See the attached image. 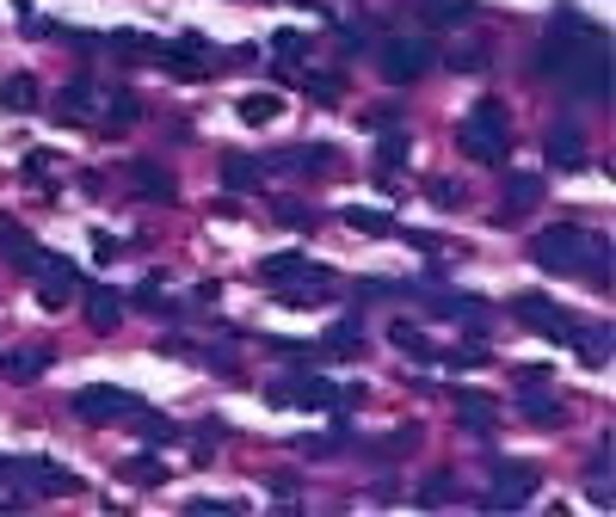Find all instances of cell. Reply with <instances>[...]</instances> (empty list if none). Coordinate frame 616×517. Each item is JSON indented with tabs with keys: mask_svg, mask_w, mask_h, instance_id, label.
<instances>
[{
	"mask_svg": "<svg viewBox=\"0 0 616 517\" xmlns=\"http://www.w3.org/2000/svg\"><path fill=\"white\" fill-rule=\"evenodd\" d=\"M537 75L567 87L586 105H604L611 99V38L598 31L592 20L579 13H561V25H549V38L537 50Z\"/></svg>",
	"mask_w": 616,
	"mask_h": 517,
	"instance_id": "cell-1",
	"label": "cell"
},
{
	"mask_svg": "<svg viewBox=\"0 0 616 517\" xmlns=\"http://www.w3.org/2000/svg\"><path fill=\"white\" fill-rule=\"evenodd\" d=\"M530 259L555 277H579L592 289H611V241H598L592 229H549L530 241Z\"/></svg>",
	"mask_w": 616,
	"mask_h": 517,
	"instance_id": "cell-2",
	"label": "cell"
},
{
	"mask_svg": "<svg viewBox=\"0 0 616 517\" xmlns=\"http://www.w3.org/2000/svg\"><path fill=\"white\" fill-rule=\"evenodd\" d=\"M457 148L475 160V167H500L505 148H512V112L500 99H475L469 117L457 124Z\"/></svg>",
	"mask_w": 616,
	"mask_h": 517,
	"instance_id": "cell-3",
	"label": "cell"
},
{
	"mask_svg": "<svg viewBox=\"0 0 616 517\" xmlns=\"http://www.w3.org/2000/svg\"><path fill=\"white\" fill-rule=\"evenodd\" d=\"M537 493H542V468H537V462H500L482 505H487V512H524Z\"/></svg>",
	"mask_w": 616,
	"mask_h": 517,
	"instance_id": "cell-4",
	"label": "cell"
},
{
	"mask_svg": "<svg viewBox=\"0 0 616 517\" xmlns=\"http://www.w3.org/2000/svg\"><path fill=\"white\" fill-rule=\"evenodd\" d=\"M512 321H524L530 333H542V339L567 345L574 339V326H579V314H567L561 302H549L542 289H524V296H512Z\"/></svg>",
	"mask_w": 616,
	"mask_h": 517,
	"instance_id": "cell-5",
	"label": "cell"
},
{
	"mask_svg": "<svg viewBox=\"0 0 616 517\" xmlns=\"http://www.w3.org/2000/svg\"><path fill=\"white\" fill-rule=\"evenodd\" d=\"M154 62H161L174 80H210L216 43L204 38V31H179L174 43H161V50H154Z\"/></svg>",
	"mask_w": 616,
	"mask_h": 517,
	"instance_id": "cell-6",
	"label": "cell"
},
{
	"mask_svg": "<svg viewBox=\"0 0 616 517\" xmlns=\"http://www.w3.org/2000/svg\"><path fill=\"white\" fill-rule=\"evenodd\" d=\"M31 277H38V302H43V308L75 302V296H80V284H87L75 259H62V253H43V247L31 253Z\"/></svg>",
	"mask_w": 616,
	"mask_h": 517,
	"instance_id": "cell-7",
	"label": "cell"
},
{
	"mask_svg": "<svg viewBox=\"0 0 616 517\" xmlns=\"http://www.w3.org/2000/svg\"><path fill=\"white\" fill-rule=\"evenodd\" d=\"M7 480H20L25 493L38 499H62V493H80V475H68L62 462L50 456H25V462H7Z\"/></svg>",
	"mask_w": 616,
	"mask_h": 517,
	"instance_id": "cell-8",
	"label": "cell"
},
{
	"mask_svg": "<svg viewBox=\"0 0 616 517\" xmlns=\"http://www.w3.org/2000/svg\"><path fill=\"white\" fill-rule=\"evenodd\" d=\"M376 68H383L388 87H407V80H420L425 68H432V43L401 31V38H388L383 50H376Z\"/></svg>",
	"mask_w": 616,
	"mask_h": 517,
	"instance_id": "cell-9",
	"label": "cell"
},
{
	"mask_svg": "<svg viewBox=\"0 0 616 517\" xmlns=\"http://www.w3.org/2000/svg\"><path fill=\"white\" fill-rule=\"evenodd\" d=\"M68 406H75V419H87V425H112V419H130V413H142V401H136L130 388H112V383L80 388Z\"/></svg>",
	"mask_w": 616,
	"mask_h": 517,
	"instance_id": "cell-10",
	"label": "cell"
},
{
	"mask_svg": "<svg viewBox=\"0 0 616 517\" xmlns=\"http://www.w3.org/2000/svg\"><path fill=\"white\" fill-rule=\"evenodd\" d=\"M271 406H333V383L328 376H284V383H266Z\"/></svg>",
	"mask_w": 616,
	"mask_h": 517,
	"instance_id": "cell-11",
	"label": "cell"
},
{
	"mask_svg": "<svg viewBox=\"0 0 616 517\" xmlns=\"http://www.w3.org/2000/svg\"><path fill=\"white\" fill-rule=\"evenodd\" d=\"M413 302H425L432 314H450V321H475V333H482V321H487V302H475V296H457V289H438V284H413L407 289Z\"/></svg>",
	"mask_w": 616,
	"mask_h": 517,
	"instance_id": "cell-12",
	"label": "cell"
},
{
	"mask_svg": "<svg viewBox=\"0 0 616 517\" xmlns=\"http://www.w3.org/2000/svg\"><path fill=\"white\" fill-rule=\"evenodd\" d=\"M518 413L530 425H542V431H555L567 406H561V395H549V388H542V376H524V383H518Z\"/></svg>",
	"mask_w": 616,
	"mask_h": 517,
	"instance_id": "cell-13",
	"label": "cell"
},
{
	"mask_svg": "<svg viewBox=\"0 0 616 517\" xmlns=\"http://www.w3.org/2000/svg\"><path fill=\"white\" fill-rule=\"evenodd\" d=\"M542 204V179L537 172H505V197H500V222H518Z\"/></svg>",
	"mask_w": 616,
	"mask_h": 517,
	"instance_id": "cell-14",
	"label": "cell"
},
{
	"mask_svg": "<svg viewBox=\"0 0 616 517\" xmlns=\"http://www.w3.org/2000/svg\"><path fill=\"white\" fill-rule=\"evenodd\" d=\"M542 148H549V160H555L561 172L586 167V135H579V124H549V135H542Z\"/></svg>",
	"mask_w": 616,
	"mask_h": 517,
	"instance_id": "cell-15",
	"label": "cell"
},
{
	"mask_svg": "<svg viewBox=\"0 0 616 517\" xmlns=\"http://www.w3.org/2000/svg\"><path fill=\"white\" fill-rule=\"evenodd\" d=\"M99 87L93 80H68V87H62V99H56V117L62 124H87V117H99Z\"/></svg>",
	"mask_w": 616,
	"mask_h": 517,
	"instance_id": "cell-16",
	"label": "cell"
},
{
	"mask_svg": "<svg viewBox=\"0 0 616 517\" xmlns=\"http://www.w3.org/2000/svg\"><path fill=\"white\" fill-rule=\"evenodd\" d=\"M130 179H136V197H149V204H174V197H179L174 172L161 167V160H136Z\"/></svg>",
	"mask_w": 616,
	"mask_h": 517,
	"instance_id": "cell-17",
	"label": "cell"
},
{
	"mask_svg": "<svg viewBox=\"0 0 616 517\" xmlns=\"http://www.w3.org/2000/svg\"><path fill=\"white\" fill-rule=\"evenodd\" d=\"M284 277H328V266H308L303 253H266L259 259V284H284Z\"/></svg>",
	"mask_w": 616,
	"mask_h": 517,
	"instance_id": "cell-18",
	"label": "cell"
},
{
	"mask_svg": "<svg viewBox=\"0 0 616 517\" xmlns=\"http://www.w3.org/2000/svg\"><path fill=\"white\" fill-rule=\"evenodd\" d=\"M457 419L475 431V438H487L493 425H500V406L487 401V395H475V388H457Z\"/></svg>",
	"mask_w": 616,
	"mask_h": 517,
	"instance_id": "cell-19",
	"label": "cell"
},
{
	"mask_svg": "<svg viewBox=\"0 0 616 517\" xmlns=\"http://www.w3.org/2000/svg\"><path fill=\"white\" fill-rule=\"evenodd\" d=\"M80 296H87V321L99 326V333H112L117 321H124V296L105 284H80Z\"/></svg>",
	"mask_w": 616,
	"mask_h": 517,
	"instance_id": "cell-20",
	"label": "cell"
},
{
	"mask_svg": "<svg viewBox=\"0 0 616 517\" xmlns=\"http://www.w3.org/2000/svg\"><path fill=\"white\" fill-rule=\"evenodd\" d=\"M266 172H333V148H278Z\"/></svg>",
	"mask_w": 616,
	"mask_h": 517,
	"instance_id": "cell-21",
	"label": "cell"
},
{
	"mask_svg": "<svg viewBox=\"0 0 616 517\" xmlns=\"http://www.w3.org/2000/svg\"><path fill=\"white\" fill-rule=\"evenodd\" d=\"M358 351H364V321H358V314L333 321L328 339H321V358H358Z\"/></svg>",
	"mask_w": 616,
	"mask_h": 517,
	"instance_id": "cell-22",
	"label": "cell"
},
{
	"mask_svg": "<svg viewBox=\"0 0 616 517\" xmlns=\"http://www.w3.org/2000/svg\"><path fill=\"white\" fill-rule=\"evenodd\" d=\"M0 370H7L13 383H38L43 370H50V351H43V345H13V351L0 358Z\"/></svg>",
	"mask_w": 616,
	"mask_h": 517,
	"instance_id": "cell-23",
	"label": "cell"
},
{
	"mask_svg": "<svg viewBox=\"0 0 616 517\" xmlns=\"http://www.w3.org/2000/svg\"><path fill=\"white\" fill-rule=\"evenodd\" d=\"M136 117H142V105H136V93H124V87L99 99V124H105V135H124Z\"/></svg>",
	"mask_w": 616,
	"mask_h": 517,
	"instance_id": "cell-24",
	"label": "cell"
},
{
	"mask_svg": "<svg viewBox=\"0 0 616 517\" xmlns=\"http://www.w3.org/2000/svg\"><path fill=\"white\" fill-rule=\"evenodd\" d=\"M0 253H7V266L31 271V253H38V241H31V229H20L13 216H0Z\"/></svg>",
	"mask_w": 616,
	"mask_h": 517,
	"instance_id": "cell-25",
	"label": "cell"
},
{
	"mask_svg": "<svg viewBox=\"0 0 616 517\" xmlns=\"http://www.w3.org/2000/svg\"><path fill=\"white\" fill-rule=\"evenodd\" d=\"M105 50L124 62H154V50H161V38H149V31H136V25H124V31H112L105 38Z\"/></svg>",
	"mask_w": 616,
	"mask_h": 517,
	"instance_id": "cell-26",
	"label": "cell"
},
{
	"mask_svg": "<svg viewBox=\"0 0 616 517\" xmlns=\"http://www.w3.org/2000/svg\"><path fill=\"white\" fill-rule=\"evenodd\" d=\"M259 179H266V160H253V154H229L222 160V185L229 192H259Z\"/></svg>",
	"mask_w": 616,
	"mask_h": 517,
	"instance_id": "cell-27",
	"label": "cell"
},
{
	"mask_svg": "<svg viewBox=\"0 0 616 517\" xmlns=\"http://www.w3.org/2000/svg\"><path fill=\"white\" fill-rule=\"evenodd\" d=\"M567 345H579V358H586V364H611V326L579 321V326H574V339H567Z\"/></svg>",
	"mask_w": 616,
	"mask_h": 517,
	"instance_id": "cell-28",
	"label": "cell"
},
{
	"mask_svg": "<svg viewBox=\"0 0 616 517\" xmlns=\"http://www.w3.org/2000/svg\"><path fill=\"white\" fill-rule=\"evenodd\" d=\"M308 50H315V38H308V31H278V38H271V56H278V68H271V75L290 80V62H303Z\"/></svg>",
	"mask_w": 616,
	"mask_h": 517,
	"instance_id": "cell-29",
	"label": "cell"
},
{
	"mask_svg": "<svg viewBox=\"0 0 616 517\" xmlns=\"http://www.w3.org/2000/svg\"><path fill=\"white\" fill-rule=\"evenodd\" d=\"M413 160V135L407 130H383L376 135V172H395V167H407Z\"/></svg>",
	"mask_w": 616,
	"mask_h": 517,
	"instance_id": "cell-30",
	"label": "cell"
},
{
	"mask_svg": "<svg viewBox=\"0 0 616 517\" xmlns=\"http://www.w3.org/2000/svg\"><path fill=\"white\" fill-rule=\"evenodd\" d=\"M425 25H469L475 20V0H420Z\"/></svg>",
	"mask_w": 616,
	"mask_h": 517,
	"instance_id": "cell-31",
	"label": "cell"
},
{
	"mask_svg": "<svg viewBox=\"0 0 616 517\" xmlns=\"http://www.w3.org/2000/svg\"><path fill=\"white\" fill-rule=\"evenodd\" d=\"M271 289H278V302H284V308H315V302H328L333 271H328V277H315V284H271Z\"/></svg>",
	"mask_w": 616,
	"mask_h": 517,
	"instance_id": "cell-32",
	"label": "cell"
},
{
	"mask_svg": "<svg viewBox=\"0 0 616 517\" xmlns=\"http://www.w3.org/2000/svg\"><path fill=\"white\" fill-rule=\"evenodd\" d=\"M388 345H395V351H407V358H420V364H432V358H438V351H432V339H425L413 321H395V326H388Z\"/></svg>",
	"mask_w": 616,
	"mask_h": 517,
	"instance_id": "cell-33",
	"label": "cell"
},
{
	"mask_svg": "<svg viewBox=\"0 0 616 517\" xmlns=\"http://www.w3.org/2000/svg\"><path fill=\"white\" fill-rule=\"evenodd\" d=\"M234 112H241V124L259 130V124H278V117H284V99H278V93H247Z\"/></svg>",
	"mask_w": 616,
	"mask_h": 517,
	"instance_id": "cell-34",
	"label": "cell"
},
{
	"mask_svg": "<svg viewBox=\"0 0 616 517\" xmlns=\"http://www.w3.org/2000/svg\"><path fill=\"white\" fill-rule=\"evenodd\" d=\"M0 105H7V112H38V80L31 75H7L0 80Z\"/></svg>",
	"mask_w": 616,
	"mask_h": 517,
	"instance_id": "cell-35",
	"label": "cell"
},
{
	"mask_svg": "<svg viewBox=\"0 0 616 517\" xmlns=\"http://www.w3.org/2000/svg\"><path fill=\"white\" fill-rule=\"evenodd\" d=\"M339 222H346L351 234H388V229H395V216H388V210H358V204H346Z\"/></svg>",
	"mask_w": 616,
	"mask_h": 517,
	"instance_id": "cell-36",
	"label": "cell"
},
{
	"mask_svg": "<svg viewBox=\"0 0 616 517\" xmlns=\"http://www.w3.org/2000/svg\"><path fill=\"white\" fill-rule=\"evenodd\" d=\"M117 475L130 480V487H161V480H167V462H154V456H130L124 468H117Z\"/></svg>",
	"mask_w": 616,
	"mask_h": 517,
	"instance_id": "cell-37",
	"label": "cell"
},
{
	"mask_svg": "<svg viewBox=\"0 0 616 517\" xmlns=\"http://www.w3.org/2000/svg\"><path fill=\"white\" fill-rule=\"evenodd\" d=\"M420 505H450V499H457V475H450V468H438V475H425L420 480Z\"/></svg>",
	"mask_w": 616,
	"mask_h": 517,
	"instance_id": "cell-38",
	"label": "cell"
},
{
	"mask_svg": "<svg viewBox=\"0 0 616 517\" xmlns=\"http://www.w3.org/2000/svg\"><path fill=\"white\" fill-rule=\"evenodd\" d=\"M179 438H185V425L161 419V413H149V419H142V443H149V450H167V443H179Z\"/></svg>",
	"mask_w": 616,
	"mask_h": 517,
	"instance_id": "cell-39",
	"label": "cell"
},
{
	"mask_svg": "<svg viewBox=\"0 0 616 517\" xmlns=\"http://www.w3.org/2000/svg\"><path fill=\"white\" fill-rule=\"evenodd\" d=\"M303 93L315 105H339V75H303Z\"/></svg>",
	"mask_w": 616,
	"mask_h": 517,
	"instance_id": "cell-40",
	"label": "cell"
},
{
	"mask_svg": "<svg viewBox=\"0 0 616 517\" xmlns=\"http://www.w3.org/2000/svg\"><path fill=\"white\" fill-rule=\"evenodd\" d=\"M271 216H278V222H290V229H315V210H308V204H296V197H278V204H271Z\"/></svg>",
	"mask_w": 616,
	"mask_h": 517,
	"instance_id": "cell-41",
	"label": "cell"
},
{
	"mask_svg": "<svg viewBox=\"0 0 616 517\" xmlns=\"http://www.w3.org/2000/svg\"><path fill=\"white\" fill-rule=\"evenodd\" d=\"M450 62H457L462 75H482V68H487V43H482V38H475V43H462V50H457Z\"/></svg>",
	"mask_w": 616,
	"mask_h": 517,
	"instance_id": "cell-42",
	"label": "cell"
},
{
	"mask_svg": "<svg viewBox=\"0 0 616 517\" xmlns=\"http://www.w3.org/2000/svg\"><path fill=\"white\" fill-rule=\"evenodd\" d=\"M425 197H432L438 210H457V204H462V185H450V179H432V185H425Z\"/></svg>",
	"mask_w": 616,
	"mask_h": 517,
	"instance_id": "cell-43",
	"label": "cell"
},
{
	"mask_svg": "<svg viewBox=\"0 0 616 517\" xmlns=\"http://www.w3.org/2000/svg\"><path fill=\"white\" fill-rule=\"evenodd\" d=\"M185 512H241V499H210V493H197Z\"/></svg>",
	"mask_w": 616,
	"mask_h": 517,
	"instance_id": "cell-44",
	"label": "cell"
},
{
	"mask_svg": "<svg viewBox=\"0 0 616 517\" xmlns=\"http://www.w3.org/2000/svg\"><path fill=\"white\" fill-rule=\"evenodd\" d=\"M364 43H370V31H364V25H346V31H339V50H346V56H358Z\"/></svg>",
	"mask_w": 616,
	"mask_h": 517,
	"instance_id": "cell-45",
	"label": "cell"
},
{
	"mask_svg": "<svg viewBox=\"0 0 616 517\" xmlns=\"http://www.w3.org/2000/svg\"><path fill=\"white\" fill-rule=\"evenodd\" d=\"M161 296H167V284H161V277H149V284L136 289V302H142V308H161Z\"/></svg>",
	"mask_w": 616,
	"mask_h": 517,
	"instance_id": "cell-46",
	"label": "cell"
},
{
	"mask_svg": "<svg viewBox=\"0 0 616 517\" xmlns=\"http://www.w3.org/2000/svg\"><path fill=\"white\" fill-rule=\"evenodd\" d=\"M93 253H99V259H117V253H124V241H112V234L99 229V234H93Z\"/></svg>",
	"mask_w": 616,
	"mask_h": 517,
	"instance_id": "cell-47",
	"label": "cell"
},
{
	"mask_svg": "<svg viewBox=\"0 0 616 517\" xmlns=\"http://www.w3.org/2000/svg\"><path fill=\"white\" fill-rule=\"evenodd\" d=\"M25 167H31V172H50V167H56V154H43V148H31V154H25Z\"/></svg>",
	"mask_w": 616,
	"mask_h": 517,
	"instance_id": "cell-48",
	"label": "cell"
},
{
	"mask_svg": "<svg viewBox=\"0 0 616 517\" xmlns=\"http://www.w3.org/2000/svg\"><path fill=\"white\" fill-rule=\"evenodd\" d=\"M0 480H7V456H0Z\"/></svg>",
	"mask_w": 616,
	"mask_h": 517,
	"instance_id": "cell-49",
	"label": "cell"
}]
</instances>
